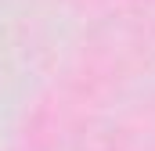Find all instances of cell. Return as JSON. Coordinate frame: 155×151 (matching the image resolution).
<instances>
[]
</instances>
